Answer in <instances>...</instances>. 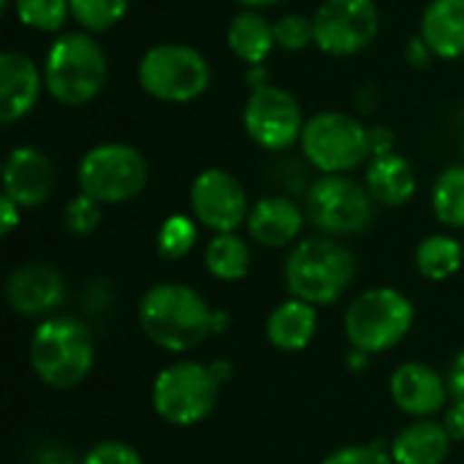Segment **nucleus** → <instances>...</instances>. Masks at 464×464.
Returning a JSON list of instances; mask_svg holds the SVG:
<instances>
[{"mask_svg":"<svg viewBox=\"0 0 464 464\" xmlns=\"http://www.w3.org/2000/svg\"><path fill=\"white\" fill-rule=\"evenodd\" d=\"M215 313L207 299L185 283H158L139 302L144 337L169 353H188L215 334Z\"/></svg>","mask_w":464,"mask_h":464,"instance_id":"1","label":"nucleus"},{"mask_svg":"<svg viewBox=\"0 0 464 464\" xmlns=\"http://www.w3.org/2000/svg\"><path fill=\"white\" fill-rule=\"evenodd\" d=\"M109 79V57L92 33L65 30L44 54V84L60 106H87Z\"/></svg>","mask_w":464,"mask_h":464,"instance_id":"2","label":"nucleus"},{"mask_svg":"<svg viewBox=\"0 0 464 464\" xmlns=\"http://www.w3.org/2000/svg\"><path fill=\"white\" fill-rule=\"evenodd\" d=\"M95 364L92 332L73 315L44 318L30 340V367L52 389L79 386Z\"/></svg>","mask_w":464,"mask_h":464,"instance_id":"3","label":"nucleus"},{"mask_svg":"<svg viewBox=\"0 0 464 464\" xmlns=\"http://www.w3.org/2000/svg\"><path fill=\"white\" fill-rule=\"evenodd\" d=\"M356 275L353 253L334 237H307L285 258V288L313 307L334 304Z\"/></svg>","mask_w":464,"mask_h":464,"instance_id":"4","label":"nucleus"},{"mask_svg":"<svg viewBox=\"0 0 464 464\" xmlns=\"http://www.w3.org/2000/svg\"><path fill=\"white\" fill-rule=\"evenodd\" d=\"M139 87L163 103H190L212 84L209 60L188 44L166 41L150 46L136 65Z\"/></svg>","mask_w":464,"mask_h":464,"instance_id":"5","label":"nucleus"},{"mask_svg":"<svg viewBox=\"0 0 464 464\" xmlns=\"http://www.w3.org/2000/svg\"><path fill=\"white\" fill-rule=\"evenodd\" d=\"M416 321L413 302L389 285L359 294L345 313V337L351 348L370 356L397 348Z\"/></svg>","mask_w":464,"mask_h":464,"instance_id":"6","label":"nucleus"},{"mask_svg":"<svg viewBox=\"0 0 464 464\" xmlns=\"http://www.w3.org/2000/svg\"><path fill=\"white\" fill-rule=\"evenodd\" d=\"M76 182L98 204H125L147 188L150 163L133 144L103 141L82 155Z\"/></svg>","mask_w":464,"mask_h":464,"instance_id":"7","label":"nucleus"},{"mask_svg":"<svg viewBox=\"0 0 464 464\" xmlns=\"http://www.w3.org/2000/svg\"><path fill=\"white\" fill-rule=\"evenodd\" d=\"M220 397V381L209 364L182 359L166 364L152 381V408L171 427H193L212 416Z\"/></svg>","mask_w":464,"mask_h":464,"instance_id":"8","label":"nucleus"},{"mask_svg":"<svg viewBox=\"0 0 464 464\" xmlns=\"http://www.w3.org/2000/svg\"><path fill=\"white\" fill-rule=\"evenodd\" d=\"M299 147L321 174H348L370 160L367 125L348 111H318L307 117Z\"/></svg>","mask_w":464,"mask_h":464,"instance_id":"9","label":"nucleus"},{"mask_svg":"<svg viewBox=\"0 0 464 464\" xmlns=\"http://www.w3.org/2000/svg\"><path fill=\"white\" fill-rule=\"evenodd\" d=\"M304 212L324 237H353L370 228L375 201L370 190L348 174H321L307 190Z\"/></svg>","mask_w":464,"mask_h":464,"instance_id":"10","label":"nucleus"},{"mask_svg":"<svg viewBox=\"0 0 464 464\" xmlns=\"http://www.w3.org/2000/svg\"><path fill=\"white\" fill-rule=\"evenodd\" d=\"M304 111L294 92L272 82L250 87L242 109V125L250 141L266 152H283L302 141Z\"/></svg>","mask_w":464,"mask_h":464,"instance_id":"11","label":"nucleus"},{"mask_svg":"<svg viewBox=\"0 0 464 464\" xmlns=\"http://www.w3.org/2000/svg\"><path fill=\"white\" fill-rule=\"evenodd\" d=\"M313 27L324 54L353 57L375 41L381 11L375 0H324L313 14Z\"/></svg>","mask_w":464,"mask_h":464,"instance_id":"12","label":"nucleus"},{"mask_svg":"<svg viewBox=\"0 0 464 464\" xmlns=\"http://www.w3.org/2000/svg\"><path fill=\"white\" fill-rule=\"evenodd\" d=\"M190 212L212 234H231L247 223L250 201L245 185L226 169H204L190 185Z\"/></svg>","mask_w":464,"mask_h":464,"instance_id":"13","label":"nucleus"},{"mask_svg":"<svg viewBox=\"0 0 464 464\" xmlns=\"http://www.w3.org/2000/svg\"><path fill=\"white\" fill-rule=\"evenodd\" d=\"M5 302L22 318H49L65 302V277L52 264H22L5 280Z\"/></svg>","mask_w":464,"mask_h":464,"instance_id":"14","label":"nucleus"},{"mask_svg":"<svg viewBox=\"0 0 464 464\" xmlns=\"http://www.w3.org/2000/svg\"><path fill=\"white\" fill-rule=\"evenodd\" d=\"M394 405L413 419H432L449 402V381L421 362H405L389 381Z\"/></svg>","mask_w":464,"mask_h":464,"instance_id":"15","label":"nucleus"},{"mask_svg":"<svg viewBox=\"0 0 464 464\" xmlns=\"http://www.w3.org/2000/svg\"><path fill=\"white\" fill-rule=\"evenodd\" d=\"M54 190V166L38 147H14L3 163V196L22 209L41 207Z\"/></svg>","mask_w":464,"mask_h":464,"instance_id":"16","label":"nucleus"},{"mask_svg":"<svg viewBox=\"0 0 464 464\" xmlns=\"http://www.w3.org/2000/svg\"><path fill=\"white\" fill-rule=\"evenodd\" d=\"M44 68L22 52H3L0 54V122L14 125L24 120L44 90Z\"/></svg>","mask_w":464,"mask_h":464,"instance_id":"17","label":"nucleus"},{"mask_svg":"<svg viewBox=\"0 0 464 464\" xmlns=\"http://www.w3.org/2000/svg\"><path fill=\"white\" fill-rule=\"evenodd\" d=\"M304 218L307 212L288 196H266L250 207L245 226L256 245L277 250V247L294 245L302 237Z\"/></svg>","mask_w":464,"mask_h":464,"instance_id":"18","label":"nucleus"},{"mask_svg":"<svg viewBox=\"0 0 464 464\" xmlns=\"http://www.w3.org/2000/svg\"><path fill=\"white\" fill-rule=\"evenodd\" d=\"M364 188L370 190L375 204L402 207L416 196V188H419L413 163L400 152L370 158L367 171H364Z\"/></svg>","mask_w":464,"mask_h":464,"instance_id":"19","label":"nucleus"},{"mask_svg":"<svg viewBox=\"0 0 464 464\" xmlns=\"http://www.w3.org/2000/svg\"><path fill=\"white\" fill-rule=\"evenodd\" d=\"M438 60L464 57V0H430L419 33Z\"/></svg>","mask_w":464,"mask_h":464,"instance_id":"20","label":"nucleus"},{"mask_svg":"<svg viewBox=\"0 0 464 464\" xmlns=\"http://www.w3.org/2000/svg\"><path fill=\"white\" fill-rule=\"evenodd\" d=\"M451 443L443 421L416 419L392 440V459L394 464H443Z\"/></svg>","mask_w":464,"mask_h":464,"instance_id":"21","label":"nucleus"},{"mask_svg":"<svg viewBox=\"0 0 464 464\" xmlns=\"http://www.w3.org/2000/svg\"><path fill=\"white\" fill-rule=\"evenodd\" d=\"M318 332V313L313 304L302 302V299H285L280 302L269 318H266V337L277 351L285 353H296L304 351Z\"/></svg>","mask_w":464,"mask_h":464,"instance_id":"22","label":"nucleus"},{"mask_svg":"<svg viewBox=\"0 0 464 464\" xmlns=\"http://www.w3.org/2000/svg\"><path fill=\"white\" fill-rule=\"evenodd\" d=\"M228 49L237 60L247 63L250 68L264 65L269 60V54L275 52L277 41H275V24L253 8L239 11L226 33Z\"/></svg>","mask_w":464,"mask_h":464,"instance_id":"23","label":"nucleus"},{"mask_svg":"<svg viewBox=\"0 0 464 464\" xmlns=\"http://www.w3.org/2000/svg\"><path fill=\"white\" fill-rule=\"evenodd\" d=\"M464 264V245L449 234H430L416 247V269L432 283L454 277Z\"/></svg>","mask_w":464,"mask_h":464,"instance_id":"24","label":"nucleus"},{"mask_svg":"<svg viewBox=\"0 0 464 464\" xmlns=\"http://www.w3.org/2000/svg\"><path fill=\"white\" fill-rule=\"evenodd\" d=\"M250 247L247 242L231 231V234H215L204 250V264L207 272L223 283H237L242 277H247L250 272Z\"/></svg>","mask_w":464,"mask_h":464,"instance_id":"25","label":"nucleus"},{"mask_svg":"<svg viewBox=\"0 0 464 464\" xmlns=\"http://www.w3.org/2000/svg\"><path fill=\"white\" fill-rule=\"evenodd\" d=\"M432 212L449 228H464V163L449 166L432 185Z\"/></svg>","mask_w":464,"mask_h":464,"instance_id":"26","label":"nucleus"},{"mask_svg":"<svg viewBox=\"0 0 464 464\" xmlns=\"http://www.w3.org/2000/svg\"><path fill=\"white\" fill-rule=\"evenodd\" d=\"M14 14L19 24L38 30V33H65V24L71 19V3L68 0H14Z\"/></svg>","mask_w":464,"mask_h":464,"instance_id":"27","label":"nucleus"},{"mask_svg":"<svg viewBox=\"0 0 464 464\" xmlns=\"http://www.w3.org/2000/svg\"><path fill=\"white\" fill-rule=\"evenodd\" d=\"M198 220L190 218V215H169L160 228H158V237H155V250L160 258L166 261H179L185 258L196 242H198Z\"/></svg>","mask_w":464,"mask_h":464,"instance_id":"28","label":"nucleus"},{"mask_svg":"<svg viewBox=\"0 0 464 464\" xmlns=\"http://www.w3.org/2000/svg\"><path fill=\"white\" fill-rule=\"evenodd\" d=\"M71 19L84 33H103L120 24L130 8V0H68Z\"/></svg>","mask_w":464,"mask_h":464,"instance_id":"29","label":"nucleus"},{"mask_svg":"<svg viewBox=\"0 0 464 464\" xmlns=\"http://www.w3.org/2000/svg\"><path fill=\"white\" fill-rule=\"evenodd\" d=\"M275 24V41L280 49L285 52H302L307 46H315V27H313V16L304 14H283L280 19L272 22Z\"/></svg>","mask_w":464,"mask_h":464,"instance_id":"30","label":"nucleus"},{"mask_svg":"<svg viewBox=\"0 0 464 464\" xmlns=\"http://www.w3.org/2000/svg\"><path fill=\"white\" fill-rule=\"evenodd\" d=\"M101 218H103V204H98L87 193H76L63 209V223L73 237H90L101 226Z\"/></svg>","mask_w":464,"mask_h":464,"instance_id":"31","label":"nucleus"},{"mask_svg":"<svg viewBox=\"0 0 464 464\" xmlns=\"http://www.w3.org/2000/svg\"><path fill=\"white\" fill-rule=\"evenodd\" d=\"M321 464H394L392 446L383 440H375L370 446H345L332 451Z\"/></svg>","mask_w":464,"mask_h":464,"instance_id":"32","label":"nucleus"},{"mask_svg":"<svg viewBox=\"0 0 464 464\" xmlns=\"http://www.w3.org/2000/svg\"><path fill=\"white\" fill-rule=\"evenodd\" d=\"M82 464H144L139 451L122 440H101L95 443L87 454Z\"/></svg>","mask_w":464,"mask_h":464,"instance_id":"33","label":"nucleus"},{"mask_svg":"<svg viewBox=\"0 0 464 464\" xmlns=\"http://www.w3.org/2000/svg\"><path fill=\"white\" fill-rule=\"evenodd\" d=\"M367 141H370V158H381V155L397 152V150H394L397 136H394V130L386 128V125H372V128H367Z\"/></svg>","mask_w":464,"mask_h":464,"instance_id":"34","label":"nucleus"},{"mask_svg":"<svg viewBox=\"0 0 464 464\" xmlns=\"http://www.w3.org/2000/svg\"><path fill=\"white\" fill-rule=\"evenodd\" d=\"M405 60L411 68H430V63L435 60V52L430 49V44L421 38V35H413L408 44H405Z\"/></svg>","mask_w":464,"mask_h":464,"instance_id":"35","label":"nucleus"},{"mask_svg":"<svg viewBox=\"0 0 464 464\" xmlns=\"http://www.w3.org/2000/svg\"><path fill=\"white\" fill-rule=\"evenodd\" d=\"M19 223H22V207L8 196H0V234L11 237Z\"/></svg>","mask_w":464,"mask_h":464,"instance_id":"36","label":"nucleus"},{"mask_svg":"<svg viewBox=\"0 0 464 464\" xmlns=\"http://www.w3.org/2000/svg\"><path fill=\"white\" fill-rule=\"evenodd\" d=\"M443 427H446V432L451 435V440H454V443H462L464 440V400H454V405L446 411Z\"/></svg>","mask_w":464,"mask_h":464,"instance_id":"37","label":"nucleus"},{"mask_svg":"<svg viewBox=\"0 0 464 464\" xmlns=\"http://www.w3.org/2000/svg\"><path fill=\"white\" fill-rule=\"evenodd\" d=\"M446 381H449L451 397H454V400H464V351L462 353H457V359L451 362Z\"/></svg>","mask_w":464,"mask_h":464,"instance_id":"38","label":"nucleus"},{"mask_svg":"<svg viewBox=\"0 0 464 464\" xmlns=\"http://www.w3.org/2000/svg\"><path fill=\"white\" fill-rule=\"evenodd\" d=\"M209 370H212V375L220 381V386H223V383H228V381L234 378V364H231V362H226V359L209 362Z\"/></svg>","mask_w":464,"mask_h":464,"instance_id":"39","label":"nucleus"},{"mask_svg":"<svg viewBox=\"0 0 464 464\" xmlns=\"http://www.w3.org/2000/svg\"><path fill=\"white\" fill-rule=\"evenodd\" d=\"M370 359H372L370 353H364V351H356V348H353V353L348 356V367H351V370H356V372H362V370L370 364Z\"/></svg>","mask_w":464,"mask_h":464,"instance_id":"40","label":"nucleus"},{"mask_svg":"<svg viewBox=\"0 0 464 464\" xmlns=\"http://www.w3.org/2000/svg\"><path fill=\"white\" fill-rule=\"evenodd\" d=\"M237 3H242L245 8L261 11V8H272V5H277V3H283V0H237Z\"/></svg>","mask_w":464,"mask_h":464,"instance_id":"41","label":"nucleus"},{"mask_svg":"<svg viewBox=\"0 0 464 464\" xmlns=\"http://www.w3.org/2000/svg\"><path fill=\"white\" fill-rule=\"evenodd\" d=\"M44 464H76V462H73L71 457H54V459H49V457H46Z\"/></svg>","mask_w":464,"mask_h":464,"instance_id":"42","label":"nucleus"},{"mask_svg":"<svg viewBox=\"0 0 464 464\" xmlns=\"http://www.w3.org/2000/svg\"><path fill=\"white\" fill-rule=\"evenodd\" d=\"M14 5V0H0V11H5V8H11Z\"/></svg>","mask_w":464,"mask_h":464,"instance_id":"43","label":"nucleus"},{"mask_svg":"<svg viewBox=\"0 0 464 464\" xmlns=\"http://www.w3.org/2000/svg\"><path fill=\"white\" fill-rule=\"evenodd\" d=\"M462 158H464V133H462Z\"/></svg>","mask_w":464,"mask_h":464,"instance_id":"44","label":"nucleus"}]
</instances>
